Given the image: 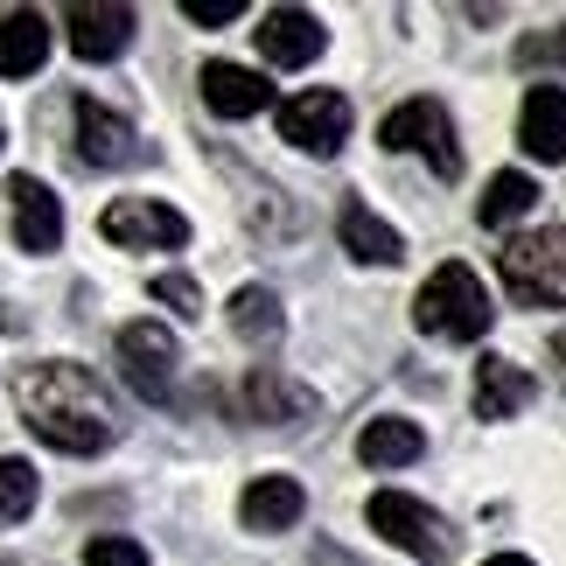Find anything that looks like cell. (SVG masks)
I'll return each mask as SVG.
<instances>
[{"instance_id":"cell-1","label":"cell","mask_w":566,"mask_h":566,"mask_svg":"<svg viewBox=\"0 0 566 566\" xmlns=\"http://www.w3.org/2000/svg\"><path fill=\"white\" fill-rule=\"evenodd\" d=\"M14 406H21V427L63 454H105L119 441V406L84 364H63V357L29 364L14 378Z\"/></svg>"},{"instance_id":"cell-2","label":"cell","mask_w":566,"mask_h":566,"mask_svg":"<svg viewBox=\"0 0 566 566\" xmlns=\"http://www.w3.org/2000/svg\"><path fill=\"white\" fill-rule=\"evenodd\" d=\"M412 322H420V336H441V343H475V336H490V294H483V280H475L462 259H448V266H433L427 273V287L412 294Z\"/></svg>"},{"instance_id":"cell-3","label":"cell","mask_w":566,"mask_h":566,"mask_svg":"<svg viewBox=\"0 0 566 566\" xmlns=\"http://www.w3.org/2000/svg\"><path fill=\"white\" fill-rule=\"evenodd\" d=\"M496 273L517 301L532 308H566V231L559 224H538V231H517L504 252H496Z\"/></svg>"},{"instance_id":"cell-4","label":"cell","mask_w":566,"mask_h":566,"mask_svg":"<svg viewBox=\"0 0 566 566\" xmlns=\"http://www.w3.org/2000/svg\"><path fill=\"white\" fill-rule=\"evenodd\" d=\"M378 147L391 155H427L433 176H462V147H454V119L441 98H406L378 119Z\"/></svg>"},{"instance_id":"cell-5","label":"cell","mask_w":566,"mask_h":566,"mask_svg":"<svg viewBox=\"0 0 566 566\" xmlns=\"http://www.w3.org/2000/svg\"><path fill=\"white\" fill-rule=\"evenodd\" d=\"M364 517H371V532L385 538V546H399V553L427 559V566H441V559L454 553V532L420 504V496H406V490H378Z\"/></svg>"},{"instance_id":"cell-6","label":"cell","mask_w":566,"mask_h":566,"mask_svg":"<svg viewBox=\"0 0 566 566\" xmlns=\"http://www.w3.org/2000/svg\"><path fill=\"white\" fill-rule=\"evenodd\" d=\"M98 231L113 238L126 252H176L189 245V217L176 203H161V196H119V203H105Z\"/></svg>"},{"instance_id":"cell-7","label":"cell","mask_w":566,"mask_h":566,"mask_svg":"<svg viewBox=\"0 0 566 566\" xmlns=\"http://www.w3.org/2000/svg\"><path fill=\"white\" fill-rule=\"evenodd\" d=\"M280 140L301 147V155L329 161L343 140H350V98L343 92H301L280 105Z\"/></svg>"},{"instance_id":"cell-8","label":"cell","mask_w":566,"mask_h":566,"mask_svg":"<svg viewBox=\"0 0 566 566\" xmlns=\"http://www.w3.org/2000/svg\"><path fill=\"white\" fill-rule=\"evenodd\" d=\"M113 350H119L126 385L147 391V399H168V385H176V336H168L161 322H126Z\"/></svg>"},{"instance_id":"cell-9","label":"cell","mask_w":566,"mask_h":566,"mask_svg":"<svg viewBox=\"0 0 566 566\" xmlns=\"http://www.w3.org/2000/svg\"><path fill=\"white\" fill-rule=\"evenodd\" d=\"M259 56L280 63V71H301V63H315L322 50H329V29L308 14V8H273V14H259Z\"/></svg>"},{"instance_id":"cell-10","label":"cell","mask_w":566,"mask_h":566,"mask_svg":"<svg viewBox=\"0 0 566 566\" xmlns=\"http://www.w3.org/2000/svg\"><path fill=\"white\" fill-rule=\"evenodd\" d=\"M63 29H71V50H77L84 63H113V56L134 50L140 14L119 8V0H105V8H71V14H63Z\"/></svg>"},{"instance_id":"cell-11","label":"cell","mask_w":566,"mask_h":566,"mask_svg":"<svg viewBox=\"0 0 566 566\" xmlns=\"http://www.w3.org/2000/svg\"><path fill=\"white\" fill-rule=\"evenodd\" d=\"M8 210H14V245L21 252H56L63 245V203H56L50 182L14 176L8 182Z\"/></svg>"},{"instance_id":"cell-12","label":"cell","mask_w":566,"mask_h":566,"mask_svg":"<svg viewBox=\"0 0 566 566\" xmlns=\"http://www.w3.org/2000/svg\"><path fill=\"white\" fill-rule=\"evenodd\" d=\"M196 84H203V105H210L217 119H252V113H266V105H273V84L259 77V71H245V63H224V56L203 63V77H196Z\"/></svg>"},{"instance_id":"cell-13","label":"cell","mask_w":566,"mask_h":566,"mask_svg":"<svg viewBox=\"0 0 566 566\" xmlns=\"http://www.w3.org/2000/svg\"><path fill=\"white\" fill-rule=\"evenodd\" d=\"M517 147H525L532 161H566V92H559V84H532V92H525Z\"/></svg>"},{"instance_id":"cell-14","label":"cell","mask_w":566,"mask_h":566,"mask_svg":"<svg viewBox=\"0 0 566 566\" xmlns=\"http://www.w3.org/2000/svg\"><path fill=\"white\" fill-rule=\"evenodd\" d=\"M301 511H308V490H301L294 475H259V483H245V496H238L245 532H287V525H301Z\"/></svg>"},{"instance_id":"cell-15","label":"cell","mask_w":566,"mask_h":566,"mask_svg":"<svg viewBox=\"0 0 566 566\" xmlns=\"http://www.w3.org/2000/svg\"><path fill=\"white\" fill-rule=\"evenodd\" d=\"M77 155L92 168H126V161H134V126H126L113 105L77 98Z\"/></svg>"},{"instance_id":"cell-16","label":"cell","mask_w":566,"mask_h":566,"mask_svg":"<svg viewBox=\"0 0 566 566\" xmlns=\"http://www.w3.org/2000/svg\"><path fill=\"white\" fill-rule=\"evenodd\" d=\"M532 391H538V378L517 357H483V364H475V412H483V420H511V412H525Z\"/></svg>"},{"instance_id":"cell-17","label":"cell","mask_w":566,"mask_h":566,"mask_svg":"<svg viewBox=\"0 0 566 566\" xmlns=\"http://www.w3.org/2000/svg\"><path fill=\"white\" fill-rule=\"evenodd\" d=\"M357 454L371 469H406V462L427 454V433H420V420H406V412H378V420H364Z\"/></svg>"},{"instance_id":"cell-18","label":"cell","mask_w":566,"mask_h":566,"mask_svg":"<svg viewBox=\"0 0 566 566\" xmlns=\"http://www.w3.org/2000/svg\"><path fill=\"white\" fill-rule=\"evenodd\" d=\"M42 63H50V14H8L0 21V77H35Z\"/></svg>"},{"instance_id":"cell-19","label":"cell","mask_w":566,"mask_h":566,"mask_svg":"<svg viewBox=\"0 0 566 566\" xmlns=\"http://www.w3.org/2000/svg\"><path fill=\"white\" fill-rule=\"evenodd\" d=\"M336 231H343V252H350V259H364V266H399V259H406V238L391 231L385 217H371L364 203H343Z\"/></svg>"},{"instance_id":"cell-20","label":"cell","mask_w":566,"mask_h":566,"mask_svg":"<svg viewBox=\"0 0 566 566\" xmlns=\"http://www.w3.org/2000/svg\"><path fill=\"white\" fill-rule=\"evenodd\" d=\"M245 406H252V420H273V427H294L301 412H308V385H294V378H280L273 364H259V371L245 378Z\"/></svg>"},{"instance_id":"cell-21","label":"cell","mask_w":566,"mask_h":566,"mask_svg":"<svg viewBox=\"0 0 566 566\" xmlns=\"http://www.w3.org/2000/svg\"><path fill=\"white\" fill-rule=\"evenodd\" d=\"M231 329H238V343H252V350H273L280 329H287L280 294H273V287H238V294H231Z\"/></svg>"},{"instance_id":"cell-22","label":"cell","mask_w":566,"mask_h":566,"mask_svg":"<svg viewBox=\"0 0 566 566\" xmlns=\"http://www.w3.org/2000/svg\"><path fill=\"white\" fill-rule=\"evenodd\" d=\"M532 210H538V182L517 176V168L490 176L483 196H475V217H483V224H517V217H532Z\"/></svg>"},{"instance_id":"cell-23","label":"cell","mask_w":566,"mask_h":566,"mask_svg":"<svg viewBox=\"0 0 566 566\" xmlns=\"http://www.w3.org/2000/svg\"><path fill=\"white\" fill-rule=\"evenodd\" d=\"M35 496H42V483H35V469L21 462V454H0V517H29L35 511Z\"/></svg>"},{"instance_id":"cell-24","label":"cell","mask_w":566,"mask_h":566,"mask_svg":"<svg viewBox=\"0 0 566 566\" xmlns=\"http://www.w3.org/2000/svg\"><path fill=\"white\" fill-rule=\"evenodd\" d=\"M84 566H147V546L126 532H98L92 546H84Z\"/></svg>"},{"instance_id":"cell-25","label":"cell","mask_w":566,"mask_h":566,"mask_svg":"<svg viewBox=\"0 0 566 566\" xmlns=\"http://www.w3.org/2000/svg\"><path fill=\"white\" fill-rule=\"evenodd\" d=\"M155 301H168L176 315H203V287H196L189 273H161L155 280Z\"/></svg>"},{"instance_id":"cell-26","label":"cell","mask_w":566,"mask_h":566,"mask_svg":"<svg viewBox=\"0 0 566 566\" xmlns=\"http://www.w3.org/2000/svg\"><path fill=\"white\" fill-rule=\"evenodd\" d=\"M182 14L196 21V29H224V21L245 14V0H182Z\"/></svg>"},{"instance_id":"cell-27","label":"cell","mask_w":566,"mask_h":566,"mask_svg":"<svg viewBox=\"0 0 566 566\" xmlns=\"http://www.w3.org/2000/svg\"><path fill=\"white\" fill-rule=\"evenodd\" d=\"M483 566H532V559H525V553H490Z\"/></svg>"},{"instance_id":"cell-28","label":"cell","mask_w":566,"mask_h":566,"mask_svg":"<svg viewBox=\"0 0 566 566\" xmlns=\"http://www.w3.org/2000/svg\"><path fill=\"white\" fill-rule=\"evenodd\" d=\"M553 50H559V63H566V29H559V42H553Z\"/></svg>"}]
</instances>
